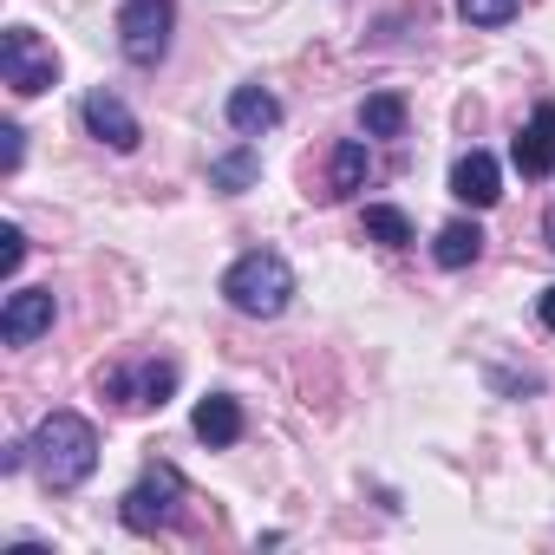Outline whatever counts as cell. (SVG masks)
<instances>
[{"label": "cell", "mask_w": 555, "mask_h": 555, "mask_svg": "<svg viewBox=\"0 0 555 555\" xmlns=\"http://www.w3.org/2000/svg\"><path fill=\"white\" fill-rule=\"evenodd\" d=\"M464 21L470 27H503V21H516V0H464Z\"/></svg>", "instance_id": "cell-19"}, {"label": "cell", "mask_w": 555, "mask_h": 555, "mask_svg": "<svg viewBox=\"0 0 555 555\" xmlns=\"http://www.w3.org/2000/svg\"><path fill=\"white\" fill-rule=\"evenodd\" d=\"M170 386H177V366H157V360H138V366L105 373V392H112L118 405H131V412L164 405V399H170Z\"/></svg>", "instance_id": "cell-6"}, {"label": "cell", "mask_w": 555, "mask_h": 555, "mask_svg": "<svg viewBox=\"0 0 555 555\" xmlns=\"http://www.w3.org/2000/svg\"><path fill=\"white\" fill-rule=\"evenodd\" d=\"M229 125H235L242 138H261V131L282 125V99L261 92V86H235V92H229Z\"/></svg>", "instance_id": "cell-11"}, {"label": "cell", "mask_w": 555, "mask_h": 555, "mask_svg": "<svg viewBox=\"0 0 555 555\" xmlns=\"http://www.w3.org/2000/svg\"><path fill=\"white\" fill-rule=\"evenodd\" d=\"M477 255H483V229H477V222H464V216H457V222H444V229H438V242H431V261H438V268H470Z\"/></svg>", "instance_id": "cell-13"}, {"label": "cell", "mask_w": 555, "mask_h": 555, "mask_svg": "<svg viewBox=\"0 0 555 555\" xmlns=\"http://www.w3.org/2000/svg\"><path fill=\"white\" fill-rule=\"evenodd\" d=\"M360 229H366L373 242H386V248H405V242H412V222H405V209H392V203H366Z\"/></svg>", "instance_id": "cell-17"}, {"label": "cell", "mask_w": 555, "mask_h": 555, "mask_svg": "<svg viewBox=\"0 0 555 555\" xmlns=\"http://www.w3.org/2000/svg\"><path fill=\"white\" fill-rule=\"evenodd\" d=\"M255 177H261V157H255V151H248V144H242V151H229V157H216V164H209V190H222V196H242V190H248V183H255Z\"/></svg>", "instance_id": "cell-14"}, {"label": "cell", "mask_w": 555, "mask_h": 555, "mask_svg": "<svg viewBox=\"0 0 555 555\" xmlns=\"http://www.w3.org/2000/svg\"><path fill=\"white\" fill-rule=\"evenodd\" d=\"M177 503H183V477H177L170 464H157V470H144V477L118 496V522H125L131 535H151V529H170V522H177Z\"/></svg>", "instance_id": "cell-3"}, {"label": "cell", "mask_w": 555, "mask_h": 555, "mask_svg": "<svg viewBox=\"0 0 555 555\" xmlns=\"http://www.w3.org/2000/svg\"><path fill=\"white\" fill-rule=\"evenodd\" d=\"M21 125H0V170H21Z\"/></svg>", "instance_id": "cell-20"}, {"label": "cell", "mask_w": 555, "mask_h": 555, "mask_svg": "<svg viewBox=\"0 0 555 555\" xmlns=\"http://www.w3.org/2000/svg\"><path fill=\"white\" fill-rule=\"evenodd\" d=\"M360 125H366V138H399L405 131V99L399 92H373L360 105Z\"/></svg>", "instance_id": "cell-16"}, {"label": "cell", "mask_w": 555, "mask_h": 555, "mask_svg": "<svg viewBox=\"0 0 555 555\" xmlns=\"http://www.w3.org/2000/svg\"><path fill=\"white\" fill-rule=\"evenodd\" d=\"M509 157H516L522 177H548V170H555V105H542V112L522 125V138H516Z\"/></svg>", "instance_id": "cell-10"}, {"label": "cell", "mask_w": 555, "mask_h": 555, "mask_svg": "<svg viewBox=\"0 0 555 555\" xmlns=\"http://www.w3.org/2000/svg\"><path fill=\"white\" fill-rule=\"evenodd\" d=\"M27 451H34V470L47 490H79L99 470V431L79 412H47L40 431L27 438Z\"/></svg>", "instance_id": "cell-1"}, {"label": "cell", "mask_w": 555, "mask_h": 555, "mask_svg": "<svg viewBox=\"0 0 555 555\" xmlns=\"http://www.w3.org/2000/svg\"><path fill=\"white\" fill-rule=\"evenodd\" d=\"M451 196H457L464 209H490V203L503 196V170H496V157H490V151H464V157L451 164Z\"/></svg>", "instance_id": "cell-8"}, {"label": "cell", "mask_w": 555, "mask_h": 555, "mask_svg": "<svg viewBox=\"0 0 555 555\" xmlns=\"http://www.w3.org/2000/svg\"><path fill=\"white\" fill-rule=\"evenodd\" d=\"M0 79H8V92L34 99V92L60 86V53L34 27H8V40H0Z\"/></svg>", "instance_id": "cell-4"}, {"label": "cell", "mask_w": 555, "mask_h": 555, "mask_svg": "<svg viewBox=\"0 0 555 555\" xmlns=\"http://www.w3.org/2000/svg\"><path fill=\"white\" fill-rule=\"evenodd\" d=\"M190 425H196V438L203 444H235L242 438V405L229 399V392H209V399H196V412H190Z\"/></svg>", "instance_id": "cell-12"}, {"label": "cell", "mask_w": 555, "mask_h": 555, "mask_svg": "<svg viewBox=\"0 0 555 555\" xmlns=\"http://www.w3.org/2000/svg\"><path fill=\"white\" fill-rule=\"evenodd\" d=\"M222 301L248 321H274L288 301H295V268L288 255H274V248H248L242 261H229L222 274Z\"/></svg>", "instance_id": "cell-2"}, {"label": "cell", "mask_w": 555, "mask_h": 555, "mask_svg": "<svg viewBox=\"0 0 555 555\" xmlns=\"http://www.w3.org/2000/svg\"><path fill=\"white\" fill-rule=\"evenodd\" d=\"M53 314H60L53 288H21V295H8V308H0V340H8V347H34L53 327Z\"/></svg>", "instance_id": "cell-7"}, {"label": "cell", "mask_w": 555, "mask_h": 555, "mask_svg": "<svg viewBox=\"0 0 555 555\" xmlns=\"http://www.w3.org/2000/svg\"><path fill=\"white\" fill-rule=\"evenodd\" d=\"M366 177V138H347L334 144V170H327V196H353Z\"/></svg>", "instance_id": "cell-15"}, {"label": "cell", "mask_w": 555, "mask_h": 555, "mask_svg": "<svg viewBox=\"0 0 555 555\" xmlns=\"http://www.w3.org/2000/svg\"><path fill=\"white\" fill-rule=\"evenodd\" d=\"M542 235H548V248H555V209H548V216H542Z\"/></svg>", "instance_id": "cell-22"}, {"label": "cell", "mask_w": 555, "mask_h": 555, "mask_svg": "<svg viewBox=\"0 0 555 555\" xmlns=\"http://www.w3.org/2000/svg\"><path fill=\"white\" fill-rule=\"evenodd\" d=\"M79 112H86V131H92L99 144H112V151H138V138H144V131H138V118H131L112 92H86V105H79Z\"/></svg>", "instance_id": "cell-9"}, {"label": "cell", "mask_w": 555, "mask_h": 555, "mask_svg": "<svg viewBox=\"0 0 555 555\" xmlns=\"http://www.w3.org/2000/svg\"><path fill=\"white\" fill-rule=\"evenodd\" d=\"M21 261H27V235H21V222H0V274H21Z\"/></svg>", "instance_id": "cell-18"}, {"label": "cell", "mask_w": 555, "mask_h": 555, "mask_svg": "<svg viewBox=\"0 0 555 555\" xmlns=\"http://www.w3.org/2000/svg\"><path fill=\"white\" fill-rule=\"evenodd\" d=\"M535 314H542V327L555 334V288H542V301H535Z\"/></svg>", "instance_id": "cell-21"}, {"label": "cell", "mask_w": 555, "mask_h": 555, "mask_svg": "<svg viewBox=\"0 0 555 555\" xmlns=\"http://www.w3.org/2000/svg\"><path fill=\"white\" fill-rule=\"evenodd\" d=\"M170 27H177V8L170 0H125L118 14V47L131 66H157L170 53Z\"/></svg>", "instance_id": "cell-5"}]
</instances>
